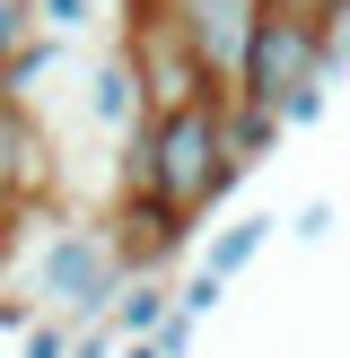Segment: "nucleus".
<instances>
[{
  "instance_id": "nucleus-1",
  "label": "nucleus",
  "mask_w": 350,
  "mask_h": 358,
  "mask_svg": "<svg viewBox=\"0 0 350 358\" xmlns=\"http://www.w3.org/2000/svg\"><path fill=\"white\" fill-rule=\"evenodd\" d=\"M219 105L227 96H202L184 114H149L158 122V201L175 219H202L237 192V166H227V140H219Z\"/></svg>"
},
{
  "instance_id": "nucleus-2",
  "label": "nucleus",
  "mask_w": 350,
  "mask_h": 358,
  "mask_svg": "<svg viewBox=\"0 0 350 358\" xmlns=\"http://www.w3.org/2000/svg\"><path fill=\"white\" fill-rule=\"evenodd\" d=\"M122 262L105 227H52L44 254H35V306L70 315V324H114V297H122Z\"/></svg>"
},
{
  "instance_id": "nucleus-3",
  "label": "nucleus",
  "mask_w": 350,
  "mask_h": 358,
  "mask_svg": "<svg viewBox=\"0 0 350 358\" xmlns=\"http://www.w3.org/2000/svg\"><path fill=\"white\" fill-rule=\"evenodd\" d=\"M324 35H332V17L324 9H307V0H272L262 9V27H254V52H245V79H237V96H254V105H289L307 79H324Z\"/></svg>"
},
{
  "instance_id": "nucleus-4",
  "label": "nucleus",
  "mask_w": 350,
  "mask_h": 358,
  "mask_svg": "<svg viewBox=\"0 0 350 358\" xmlns=\"http://www.w3.org/2000/svg\"><path fill=\"white\" fill-rule=\"evenodd\" d=\"M262 9H272V0H167L158 17H175V35H184L192 52H202L210 87H219V96H237V79H245V52H254V27H262Z\"/></svg>"
},
{
  "instance_id": "nucleus-5",
  "label": "nucleus",
  "mask_w": 350,
  "mask_h": 358,
  "mask_svg": "<svg viewBox=\"0 0 350 358\" xmlns=\"http://www.w3.org/2000/svg\"><path fill=\"white\" fill-rule=\"evenodd\" d=\"M122 44H132V62H140V96H149V114H184V105L219 96V87H210V70H202V52L175 35V17L149 9Z\"/></svg>"
},
{
  "instance_id": "nucleus-6",
  "label": "nucleus",
  "mask_w": 350,
  "mask_h": 358,
  "mask_svg": "<svg viewBox=\"0 0 350 358\" xmlns=\"http://www.w3.org/2000/svg\"><path fill=\"white\" fill-rule=\"evenodd\" d=\"M105 236H114V262H122V271H167V262L184 254L192 219H175L167 201H114Z\"/></svg>"
},
{
  "instance_id": "nucleus-7",
  "label": "nucleus",
  "mask_w": 350,
  "mask_h": 358,
  "mask_svg": "<svg viewBox=\"0 0 350 358\" xmlns=\"http://www.w3.org/2000/svg\"><path fill=\"white\" fill-rule=\"evenodd\" d=\"M88 114H97V122H105L114 140L132 131L140 114H149V96H140V62H132V44H114V52L97 62V79H88Z\"/></svg>"
},
{
  "instance_id": "nucleus-8",
  "label": "nucleus",
  "mask_w": 350,
  "mask_h": 358,
  "mask_svg": "<svg viewBox=\"0 0 350 358\" xmlns=\"http://www.w3.org/2000/svg\"><path fill=\"white\" fill-rule=\"evenodd\" d=\"M280 131H289V122H280L272 105H254V96H227L219 105V140H227V166H237V175H254L262 157L280 149Z\"/></svg>"
},
{
  "instance_id": "nucleus-9",
  "label": "nucleus",
  "mask_w": 350,
  "mask_h": 358,
  "mask_svg": "<svg viewBox=\"0 0 350 358\" xmlns=\"http://www.w3.org/2000/svg\"><path fill=\"white\" fill-rule=\"evenodd\" d=\"M167 315H175V289L158 271H132V280H122V297H114V332H122V341H149Z\"/></svg>"
},
{
  "instance_id": "nucleus-10",
  "label": "nucleus",
  "mask_w": 350,
  "mask_h": 358,
  "mask_svg": "<svg viewBox=\"0 0 350 358\" xmlns=\"http://www.w3.org/2000/svg\"><path fill=\"white\" fill-rule=\"evenodd\" d=\"M272 227H280V219H262V210H245V219H227L219 236H210V254H202V271H210V280H237L245 262H254L262 245H272Z\"/></svg>"
},
{
  "instance_id": "nucleus-11",
  "label": "nucleus",
  "mask_w": 350,
  "mask_h": 358,
  "mask_svg": "<svg viewBox=\"0 0 350 358\" xmlns=\"http://www.w3.org/2000/svg\"><path fill=\"white\" fill-rule=\"evenodd\" d=\"M62 52H70V35H52V27H35L27 44H18L9 62H0V105H27V87L44 79V70L62 62Z\"/></svg>"
},
{
  "instance_id": "nucleus-12",
  "label": "nucleus",
  "mask_w": 350,
  "mask_h": 358,
  "mask_svg": "<svg viewBox=\"0 0 350 358\" xmlns=\"http://www.w3.org/2000/svg\"><path fill=\"white\" fill-rule=\"evenodd\" d=\"M79 350V324H70V315H44V324L27 332V358H70Z\"/></svg>"
},
{
  "instance_id": "nucleus-13",
  "label": "nucleus",
  "mask_w": 350,
  "mask_h": 358,
  "mask_svg": "<svg viewBox=\"0 0 350 358\" xmlns=\"http://www.w3.org/2000/svg\"><path fill=\"white\" fill-rule=\"evenodd\" d=\"M324 105H332V70H324V79H307V87H298V96L280 105V122H289V131H307V122L324 114Z\"/></svg>"
},
{
  "instance_id": "nucleus-14",
  "label": "nucleus",
  "mask_w": 350,
  "mask_h": 358,
  "mask_svg": "<svg viewBox=\"0 0 350 358\" xmlns=\"http://www.w3.org/2000/svg\"><path fill=\"white\" fill-rule=\"evenodd\" d=\"M88 17H97V0H35V27H52V35H79Z\"/></svg>"
},
{
  "instance_id": "nucleus-15",
  "label": "nucleus",
  "mask_w": 350,
  "mask_h": 358,
  "mask_svg": "<svg viewBox=\"0 0 350 358\" xmlns=\"http://www.w3.org/2000/svg\"><path fill=\"white\" fill-rule=\"evenodd\" d=\"M27 35H35V0H0V62H9Z\"/></svg>"
},
{
  "instance_id": "nucleus-16",
  "label": "nucleus",
  "mask_w": 350,
  "mask_h": 358,
  "mask_svg": "<svg viewBox=\"0 0 350 358\" xmlns=\"http://www.w3.org/2000/svg\"><path fill=\"white\" fill-rule=\"evenodd\" d=\"M219 297H227V280H210V271H192V280H184V289H175V306H184V315H192V324H202V315H210V306H219Z\"/></svg>"
},
{
  "instance_id": "nucleus-17",
  "label": "nucleus",
  "mask_w": 350,
  "mask_h": 358,
  "mask_svg": "<svg viewBox=\"0 0 350 358\" xmlns=\"http://www.w3.org/2000/svg\"><path fill=\"white\" fill-rule=\"evenodd\" d=\"M289 236H298V245H324V236H332V201H324V192H315V201H298Z\"/></svg>"
},
{
  "instance_id": "nucleus-18",
  "label": "nucleus",
  "mask_w": 350,
  "mask_h": 358,
  "mask_svg": "<svg viewBox=\"0 0 350 358\" xmlns=\"http://www.w3.org/2000/svg\"><path fill=\"white\" fill-rule=\"evenodd\" d=\"M192 332H202V324H192V315H184V306H175V315H167V324H158V332H149V341H158V350H167V358H192Z\"/></svg>"
},
{
  "instance_id": "nucleus-19",
  "label": "nucleus",
  "mask_w": 350,
  "mask_h": 358,
  "mask_svg": "<svg viewBox=\"0 0 350 358\" xmlns=\"http://www.w3.org/2000/svg\"><path fill=\"white\" fill-rule=\"evenodd\" d=\"M35 324H44V306H35V289H27V297H0V332H18V341H27Z\"/></svg>"
},
{
  "instance_id": "nucleus-20",
  "label": "nucleus",
  "mask_w": 350,
  "mask_h": 358,
  "mask_svg": "<svg viewBox=\"0 0 350 358\" xmlns=\"http://www.w3.org/2000/svg\"><path fill=\"white\" fill-rule=\"evenodd\" d=\"M324 62H332V70H350V0L332 9V35H324Z\"/></svg>"
},
{
  "instance_id": "nucleus-21",
  "label": "nucleus",
  "mask_w": 350,
  "mask_h": 358,
  "mask_svg": "<svg viewBox=\"0 0 350 358\" xmlns=\"http://www.w3.org/2000/svg\"><path fill=\"white\" fill-rule=\"evenodd\" d=\"M114 358H167V350H158V341H122Z\"/></svg>"
}]
</instances>
